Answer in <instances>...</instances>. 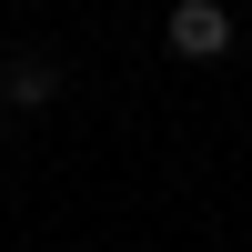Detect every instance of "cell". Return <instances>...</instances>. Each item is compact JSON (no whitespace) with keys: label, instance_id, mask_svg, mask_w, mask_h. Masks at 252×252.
Here are the masks:
<instances>
[{"label":"cell","instance_id":"cell-1","mask_svg":"<svg viewBox=\"0 0 252 252\" xmlns=\"http://www.w3.org/2000/svg\"><path fill=\"white\" fill-rule=\"evenodd\" d=\"M161 40H172L182 61H222V51H242V31H232V10H222V0H172Z\"/></svg>","mask_w":252,"mask_h":252},{"label":"cell","instance_id":"cell-2","mask_svg":"<svg viewBox=\"0 0 252 252\" xmlns=\"http://www.w3.org/2000/svg\"><path fill=\"white\" fill-rule=\"evenodd\" d=\"M0 101H10V111H40V101H61V61H40V51L0 61Z\"/></svg>","mask_w":252,"mask_h":252},{"label":"cell","instance_id":"cell-3","mask_svg":"<svg viewBox=\"0 0 252 252\" xmlns=\"http://www.w3.org/2000/svg\"><path fill=\"white\" fill-rule=\"evenodd\" d=\"M242 61H252V31H242Z\"/></svg>","mask_w":252,"mask_h":252}]
</instances>
